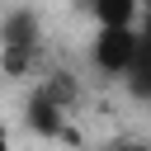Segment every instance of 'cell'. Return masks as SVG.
<instances>
[{
    "label": "cell",
    "mask_w": 151,
    "mask_h": 151,
    "mask_svg": "<svg viewBox=\"0 0 151 151\" xmlns=\"http://www.w3.org/2000/svg\"><path fill=\"white\" fill-rule=\"evenodd\" d=\"M137 47H142V33H137L132 24L99 28V38H94V66H99L104 76H123V71H132Z\"/></svg>",
    "instance_id": "cell-2"
},
{
    "label": "cell",
    "mask_w": 151,
    "mask_h": 151,
    "mask_svg": "<svg viewBox=\"0 0 151 151\" xmlns=\"http://www.w3.org/2000/svg\"><path fill=\"white\" fill-rule=\"evenodd\" d=\"M90 5H94V19H99V28L132 24V14H137V0H90Z\"/></svg>",
    "instance_id": "cell-5"
},
{
    "label": "cell",
    "mask_w": 151,
    "mask_h": 151,
    "mask_svg": "<svg viewBox=\"0 0 151 151\" xmlns=\"http://www.w3.org/2000/svg\"><path fill=\"white\" fill-rule=\"evenodd\" d=\"M38 57V14L33 9H14L0 24V66L5 76H24Z\"/></svg>",
    "instance_id": "cell-1"
},
{
    "label": "cell",
    "mask_w": 151,
    "mask_h": 151,
    "mask_svg": "<svg viewBox=\"0 0 151 151\" xmlns=\"http://www.w3.org/2000/svg\"><path fill=\"white\" fill-rule=\"evenodd\" d=\"M109 151H151V146H142V142H132V137H118V142H109Z\"/></svg>",
    "instance_id": "cell-6"
},
{
    "label": "cell",
    "mask_w": 151,
    "mask_h": 151,
    "mask_svg": "<svg viewBox=\"0 0 151 151\" xmlns=\"http://www.w3.org/2000/svg\"><path fill=\"white\" fill-rule=\"evenodd\" d=\"M0 151H9V132L5 127H0Z\"/></svg>",
    "instance_id": "cell-7"
},
{
    "label": "cell",
    "mask_w": 151,
    "mask_h": 151,
    "mask_svg": "<svg viewBox=\"0 0 151 151\" xmlns=\"http://www.w3.org/2000/svg\"><path fill=\"white\" fill-rule=\"evenodd\" d=\"M132 90L142 94V99H151V24H146V33H142V47H137V61H132Z\"/></svg>",
    "instance_id": "cell-4"
},
{
    "label": "cell",
    "mask_w": 151,
    "mask_h": 151,
    "mask_svg": "<svg viewBox=\"0 0 151 151\" xmlns=\"http://www.w3.org/2000/svg\"><path fill=\"white\" fill-rule=\"evenodd\" d=\"M28 127L38 132V137H71V127H66V113H61V104L38 85V94L28 99Z\"/></svg>",
    "instance_id": "cell-3"
}]
</instances>
